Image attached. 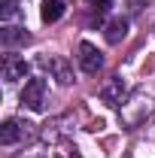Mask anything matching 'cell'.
<instances>
[{
  "label": "cell",
  "instance_id": "6da1fadb",
  "mask_svg": "<svg viewBox=\"0 0 155 158\" xmlns=\"http://www.w3.org/2000/svg\"><path fill=\"white\" fill-rule=\"evenodd\" d=\"M21 103H24L27 110L40 113V110L46 106V79H31V82L24 85V91H21Z\"/></svg>",
  "mask_w": 155,
  "mask_h": 158
},
{
  "label": "cell",
  "instance_id": "7a4b0ae2",
  "mask_svg": "<svg viewBox=\"0 0 155 158\" xmlns=\"http://www.w3.org/2000/svg\"><path fill=\"white\" fill-rule=\"evenodd\" d=\"M79 67H82L85 73H97V70L103 67V55L97 52V46L79 43Z\"/></svg>",
  "mask_w": 155,
  "mask_h": 158
},
{
  "label": "cell",
  "instance_id": "3957f363",
  "mask_svg": "<svg viewBox=\"0 0 155 158\" xmlns=\"http://www.w3.org/2000/svg\"><path fill=\"white\" fill-rule=\"evenodd\" d=\"M43 64L55 73V79H58L61 85H70V82H73V70L67 67V61H64V58H46Z\"/></svg>",
  "mask_w": 155,
  "mask_h": 158
},
{
  "label": "cell",
  "instance_id": "277c9868",
  "mask_svg": "<svg viewBox=\"0 0 155 158\" xmlns=\"http://www.w3.org/2000/svg\"><path fill=\"white\" fill-rule=\"evenodd\" d=\"M24 76H27V64L21 58H6V64H3V79L6 82H19Z\"/></svg>",
  "mask_w": 155,
  "mask_h": 158
},
{
  "label": "cell",
  "instance_id": "5b68a950",
  "mask_svg": "<svg viewBox=\"0 0 155 158\" xmlns=\"http://www.w3.org/2000/svg\"><path fill=\"white\" fill-rule=\"evenodd\" d=\"M21 125L15 122V118H9V122H3V128H0V143L3 146H12V143H19L21 140Z\"/></svg>",
  "mask_w": 155,
  "mask_h": 158
},
{
  "label": "cell",
  "instance_id": "8992f818",
  "mask_svg": "<svg viewBox=\"0 0 155 158\" xmlns=\"http://www.w3.org/2000/svg\"><path fill=\"white\" fill-rule=\"evenodd\" d=\"M40 15L46 24H52V21H58L64 15V3L61 0H43V9H40Z\"/></svg>",
  "mask_w": 155,
  "mask_h": 158
},
{
  "label": "cell",
  "instance_id": "52a82bcc",
  "mask_svg": "<svg viewBox=\"0 0 155 158\" xmlns=\"http://www.w3.org/2000/svg\"><path fill=\"white\" fill-rule=\"evenodd\" d=\"M125 34H128V21L125 19H113L110 24H107V43H122L125 40Z\"/></svg>",
  "mask_w": 155,
  "mask_h": 158
},
{
  "label": "cell",
  "instance_id": "ba28073f",
  "mask_svg": "<svg viewBox=\"0 0 155 158\" xmlns=\"http://www.w3.org/2000/svg\"><path fill=\"white\" fill-rule=\"evenodd\" d=\"M21 19V9H19V0H3L0 3V21L3 24H12V21Z\"/></svg>",
  "mask_w": 155,
  "mask_h": 158
},
{
  "label": "cell",
  "instance_id": "9c48e42d",
  "mask_svg": "<svg viewBox=\"0 0 155 158\" xmlns=\"http://www.w3.org/2000/svg\"><path fill=\"white\" fill-rule=\"evenodd\" d=\"M27 34H24V31H19V27H9V24H6V31H3V46H6V49H9V46H15V43H27Z\"/></svg>",
  "mask_w": 155,
  "mask_h": 158
},
{
  "label": "cell",
  "instance_id": "30bf717a",
  "mask_svg": "<svg viewBox=\"0 0 155 158\" xmlns=\"http://www.w3.org/2000/svg\"><path fill=\"white\" fill-rule=\"evenodd\" d=\"M119 88H122V79H113L103 91H100V100H107V103H116L119 100Z\"/></svg>",
  "mask_w": 155,
  "mask_h": 158
},
{
  "label": "cell",
  "instance_id": "8fae6325",
  "mask_svg": "<svg viewBox=\"0 0 155 158\" xmlns=\"http://www.w3.org/2000/svg\"><path fill=\"white\" fill-rule=\"evenodd\" d=\"M88 3H94V9H97V12H107V9L113 6V0H88Z\"/></svg>",
  "mask_w": 155,
  "mask_h": 158
},
{
  "label": "cell",
  "instance_id": "7c38bea8",
  "mask_svg": "<svg viewBox=\"0 0 155 158\" xmlns=\"http://www.w3.org/2000/svg\"><path fill=\"white\" fill-rule=\"evenodd\" d=\"M70 158H82V155H79V152H76V149H73V152H70Z\"/></svg>",
  "mask_w": 155,
  "mask_h": 158
}]
</instances>
